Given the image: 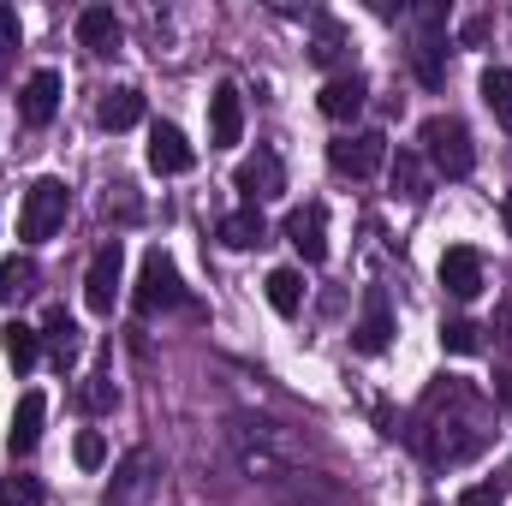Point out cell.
<instances>
[{
	"label": "cell",
	"mask_w": 512,
	"mask_h": 506,
	"mask_svg": "<svg viewBox=\"0 0 512 506\" xmlns=\"http://www.w3.org/2000/svg\"><path fill=\"white\" fill-rule=\"evenodd\" d=\"M149 167H155V173H191V167H197V149L185 143L179 126L161 120V126L149 131Z\"/></svg>",
	"instance_id": "14"
},
{
	"label": "cell",
	"mask_w": 512,
	"mask_h": 506,
	"mask_svg": "<svg viewBox=\"0 0 512 506\" xmlns=\"http://www.w3.org/2000/svg\"><path fill=\"white\" fill-rule=\"evenodd\" d=\"M346 60V24L316 18V42H310V66H340Z\"/></svg>",
	"instance_id": "25"
},
{
	"label": "cell",
	"mask_w": 512,
	"mask_h": 506,
	"mask_svg": "<svg viewBox=\"0 0 512 506\" xmlns=\"http://www.w3.org/2000/svg\"><path fill=\"white\" fill-rule=\"evenodd\" d=\"M495 399H501V411L512 417V370H501V376H495Z\"/></svg>",
	"instance_id": "35"
},
{
	"label": "cell",
	"mask_w": 512,
	"mask_h": 506,
	"mask_svg": "<svg viewBox=\"0 0 512 506\" xmlns=\"http://www.w3.org/2000/svg\"><path fill=\"white\" fill-rule=\"evenodd\" d=\"M42 346H48V352H54V364L66 370V364L84 352V328H78L66 310H48V322H42Z\"/></svg>",
	"instance_id": "19"
},
{
	"label": "cell",
	"mask_w": 512,
	"mask_h": 506,
	"mask_svg": "<svg viewBox=\"0 0 512 506\" xmlns=\"http://www.w3.org/2000/svg\"><path fill=\"white\" fill-rule=\"evenodd\" d=\"M352 346H358L364 358H376V352L393 346V304H387L382 286L364 292V316H358V328H352Z\"/></svg>",
	"instance_id": "8"
},
{
	"label": "cell",
	"mask_w": 512,
	"mask_h": 506,
	"mask_svg": "<svg viewBox=\"0 0 512 506\" xmlns=\"http://www.w3.org/2000/svg\"><path fill=\"white\" fill-rule=\"evenodd\" d=\"M262 286H268V304H274L280 316H298V310H304V274H298V268H274Z\"/></svg>",
	"instance_id": "23"
},
{
	"label": "cell",
	"mask_w": 512,
	"mask_h": 506,
	"mask_svg": "<svg viewBox=\"0 0 512 506\" xmlns=\"http://www.w3.org/2000/svg\"><path fill=\"white\" fill-rule=\"evenodd\" d=\"M501 221H507V233H512V191L501 197Z\"/></svg>",
	"instance_id": "37"
},
{
	"label": "cell",
	"mask_w": 512,
	"mask_h": 506,
	"mask_svg": "<svg viewBox=\"0 0 512 506\" xmlns=\"http://www.w3.org/2000/svg\"><path fill=\"white\" fill-rule=\"evenodd\" d=\"M120 274H126V251H120V239H108L102 251L90 256V274H84V304H90L96 316H114V304H120Z\"/></svg>",
	"instance_id": "6"
},
{
	"label": "cell",
	"mask_w": 512,
	"mask_h": 506,
	"mask_svg": "<svg viewBox=\"0 0 512 506\" xmlns=\"http://www.w3.org/2000/svg\"><path fill=\"white\" fill-rule=\"evenodd\" d=\"M441 346L459 352V358H471V352L483 346V328H477V322H447V328H441Z\"/></svg>",
	"instance_id": "30"
},
{
	"label": "cell",
	"mask_w": 512,
	"mask_h": 506,
	"mask_svg": "<svg viewBox=\"0 0 512 506\" xmlns=\"http://www.w3.org/2000/svg\"><path fill=\"white\" fill-rule=\"evenodd\" d=\"M227 441H233V453H239V465H245V477L251 483H280L286 471H292V459H286V441H280V429L274 423H251V417H239L233 429H227Z\"/></svg>",
	"instance_id": "3"
},
{
	"label": "cell",
	"mask_w": 512,
	"mask_h": 506,
	"mask_svg": "<svg viewBox=\"0 0 512 506\" xmlns=\"http://www.w3.org/2000/svg\"><path fill=\"white\" fill-rule=\"evenodd\" d=\"M483 102H489V114L512 131V72L507 66H489V72H483Z\"/></svg>",
	"instance_id": "27"
},
{
	"label": "cell",
	"mask_w": 512,
	"mask_h": 506,
	"mask_svg": "<svg viewBox=\"0 0 512 506\" xmlns=\"http://www.w3.org/2000/svg\"><path fill=\"white\" fill-rule=\"evenodd\" d=\"M66 209H72V191H66V179H36L30 191H24V209H18V239H54L60 233V221H66Z\"/></svg>",
	"instance_id": "4"
},
{
	"label": "cell",
	"mask_w": 512,
	"mask_h": 506,
	"mask_svg": "<svg viewBox=\"0 0 512 506\" xmlns=\"http://www.w3.org/2000/svg\"><path fill=\"white\" fill-rule=\"evenodd\" d=\"M382 161H387V137L382 131H352V137L328 143V167L346 173V179H370Z\"/></svg>",
	"instance_id": "7"
},
{
	"label": "cell",
	"mask_w": 512,
	"mask_h": 506,
	"mask_svg": "<svg viewBox=\"0 0 512 506\" xmlns=\"http://www.w3.org/2000/svg\"><path fill=\"white\" fill-rule=\"evenodd\" d=\"M72 459H78L84 471H102V465H108V441H102L96 429H84V435H78V447H72Z\"/></svg>",
	"instance_id": "31"
},
{
	"label": "cell",
	"mask_w": 512,
	"mask_h": 506,
	"mask_svg": "<svg viewBox=\"0 0 512 506\" xmlns=\"http://www.w3.org/2000/svg\"><path fill=\"white\" fill-rule=\"evenodd\" d=\"M501 340H507V352H512V304H507V316H501Z\"/></svg>",
	"instance_id": "36"
},
{
	"label": "cell",
	"mask_w": 512,
	"mask_h": 506,
	"mask_svg": "<svg viewBox=\"0 0 512 506\" xmlns=\"http://www.w3.org/2000/svg\"><path fill=\"white\" fill-rule=\"evenodd\" d=\"M239 137H245V96H239V84H215V96H209V143L233 149Z\"/></svg>",
	"instance_id": "12"
},
{
	"label": "cell",
	"mask_w": 512,
	"mask_h": 506,
	"mask_svg": "<svg viewBox=\"0 0 512 506\" xmlns=\"http://www.w3.org/2000/svg\"><path fill=\"white\" fill-rule=\"evenodd\" d=\"M42 501H48L42 477H0V506H42Z\"/></svg>",
	"instance_id": "28"
},
{
	"label": "cell",
	"mask_w": 512,
	"mask_h": 506,
	"mask_svg": "<svg viewBox=\"0 0 512 506\" xmlns=\"http://www.w3.org/2000/svg\"><path fill=\"white\" fill-rule=\"evenodd\" d=\"M120 18H114V6H84L78 12V42L90 48V54H114L120 48Z\"/></svg>",
	"instance_id": "18"
},
{
	"label": "cell",
	"mask_w": 512,
	"mask_h": 506,
	"mask_svg": "<svg viewBox=\"0 0 512 506\" xmlns=\"http://www.w3.org/2000/svg\"><path fill=\"white\" fill-rule=\"evenodd\" d=\"M411 441L429 465H465L489 447V399L471 381H435L411 417Z\"/></svg>",
	"instance_id": "1"
},
{
	"label": "cell",
	"mask_w": 512,
	"mask_h": 506,
	"mask_svg": "<svg viewBox=\"0 0 512 506\" xmlns=\"http://www.w3.org/2000/svg\"><path fill=\"white\" fill-rule=\"evenodd\" d=\"M42 417H48V399H42V393H24L18 411H12V429H6V453H12V459L36 453V441H42Z\"/></svg>",
	"instance_id": "16"
},
{
	"label": "cell",
	"mask_w": 512,
	"mask_h": 506,
	"mask_svg": "<svg viewBox=\"0 0 512 506\" xmlns=\"http://www.w3.org/2000/svg\"><path fill=\"white\" fill-rule=\"evenodd\" d=\"M36 292V256H6L0 262V310Z\"/></svg>",
	"instance_id": "22"
},
{
	"label": "cell",
	"mask_w": 512,
	"mask_h": 506,
	"mask_svg": "<svg viewBox=\"0 0 512 506\" xmlns=\"http://www.w3.org/2000/svg\"><path fill=\"white\" fill-rule=\"evenodd\" d=\"M364 102H370V84H364V78L352 72V78H328V84H322V102H316V108H322V114H328L334 126H346V120H358V114H364Z\"/></svg>",
	"instance_id": "15"
},
{
	"label": "cell",
	"mask_w": 512,
	"mask_h": 506,
	"mask_svg": "<svg viewBox=\"0 0 512 506\" xmlns=\"http://www.w3.org/2000/svg\"><path fill=\"white\" fill-rule=\"evenodd\" d=\"M459 506H507V501H501V489H495V483H477V489H465V495H459Z\"/></svg>",
	"instance_id": "33"
},
{
	"label": "cell",
	"mask_w": 512,
	"mask_h": 506,
	"mask_svg": "<svg viewBox=\"0 0 512 506\" xmlns=\"http://www.w3.org/2000/svg\"><path fill=\"white\" fill-rule=\"evenodd\" d=\"M96 120L108 131H131L143 120V96H137V90H108V96L96 102Z\"/></svg>",
	"instance_id": "21"
},
{
	"label": "cell",
	"mask_w": 512,
	"mask_h": 506,
	"mask_svg": "<svg viewBox=\"0 0 512 506\" xmlns=\"http://www.w3.org/2000/svg\"><path fill=\"white\" fill-rule=\"evenodd\" d=\"M233 185L251 197V209H256V203H268V197H280V191H286V167H280V155H274V149H256L251 161L233 173Z\"/></svg>",
	"instance_id": "13"
},
{
	"label": "cell",
	"mask_w": 512,
	"mask_h": 506,
	"mask_svg": "<svg viewBox=\"0 0 512 506\" xmlns=\"http://www.w3.org/2000/svg\"><path fill=\"white\" fill-rule=\"evenodd\" d=\"M60 72L54 66H42V72H30L24 78V90H18V114H24V126H48L54 114H60Z\"/></svg>",
	"instance_id": "11"
},
{
	"label": "cell",
	"mask_w": 512,
	"mask_h": 506,
	"mask_svg": "<svg viewBox=\"0 0 512 506\" xmlns=\"http://www.w3.org/2000/svg\"><path fill=\"white\" fill-rule=\"evenodd\" d=\"M459 42H465V48H477V42H489V12H471V18L459 24Z\"/></svg>",
	"instance_id": "32"
},
{
	"label": "cell",
	"mask_w": 512,
	"mask_h": 506,
	"mask_svg": "<svg viewBox=\"0 0 512 506\" xmlns=\"http://www.w3.org/2000/svg\"><path fill=\"white\" fill-rule=\"evenodd\" d=\"M286 245L304 256V262H322L328 256V209L322 203H304L286 215Z\"/></svg>",
	"instance_id": "9"
},
{
	"label": "cell",
	"mask_w": 512,
	"mask_h": 506,
	"mask_svg": "<svg viewBox=\"0 0 512 506\" xmlns=\"http://www.w3.org/2000/svg\"><path fill=\"white\" fill-rule=\"evenodd\" d=\"M417 143H423V161H429L441 179H471L477 143H471V131H465L459 114H429L423 131H417Z\"/></svg>",
	"instance_id": "2"
},
{
	"label": "cell",
	"mask_w": 512,
	"mask_h": 506,
	"mask_svg": "<svg viewBox=\"0 0 512 506\" xmlns=\"http://www.w3.org/2000/svg\"><path fill=\"white\" fill-rule=\"evenodd\" d=\"M173 304H185L179 268H173L167 251H149L143 256V274H137V292H131V310H137V316H161V310H173Z\"/></svg>",
	"instance_id": "5"
},
{
	"label": "cell",
	"mask_w": 512,
	"mask_h": 506,
	"mask_svg": "<svg viewBox=\"0 0 512 506\" xmlns=\"http://www.w3.org/2000/svg\"><path fill=\"white\" fill-rule=\"evenodd\" d=\"M18 36H24V30H18V12H12V6H0V54H6V48H18Z\"/></svg>",
	"instance_id": "34"
},
{
	"label": "cell",
	"mask_w": 512,
	"mask_h": 506,
	"mask_svg": "<svg viewBox=\"0 0 512 506\" xmlns=\"http://www.w3.org/2000/svg\"><path fill=\"white\" fill-rule=\"evenodd\" d=\"M36 358H42V334L24 328V322H12V328H6V364L24 376V370H36Z\"/></svg>",
	"instance_id": "26"
},
{
	"label": "cell",
	"mask_w": 512,
	"mask_h": 506,
	"mask_svg": "<svg viewBox=\"0 0 512 506\" xmlns=\"http://www.w3.org/2000/svg\"><path fill=\"white\" fill-rule=\"evenodd\" d=\"M155 453L149 447H137V453H126V465H120V477H114V506H137L149 501V489H155Z\"/></svg>",
	"instance_id": "17"
},
{
	"label": "cell",
	"mask_w": 512,
	"mask_h": 506,
	"mask_svg": "<svg viewBox=\"0 0 512 506\" xmlns=\"http://www.w3.org/2000/svg\"><path fill=\"white\" fill-rule=\"evenodd\" d=\"M393 191H405L411 203H423V197H429V167H423V155H417V149H399V161H393Z\"/></svg>",
	"instance_id": "24"
},
{
	"label": "cell",
	"mask_w": 512,
	"mask_h": 506,
	"mask_svg": "<svg viewBox=\"0 0 512 506\" xmlns=\"http://www.w3.org/2000/svg\"><path fill=\"white\" fill-rule=\"evenodd\" d=\"M441 292L447 298H459V304H471L477 292H483V256L471 251V245H453V251L441 256Z\"/></svg>",
	"instance_id": "10"
},
{
	"label": "cell",
	"mask_w": 512,
	"mask_h": 506,
	"mask_svg": "<svg viewBox=\"0 0 512 506\" xmlns=\"http://www.w3.org/2000/svg\"><path fill=\"white\" fill-rule=\"evenodd\" d=\"M114 399H120V393H114V376H108V370L84 376V387H78V405H84V411H114Z\"/></svg>",
	"instance_id": "29"
},
{
	"label": "cell",
	"mask_w": 512,
	"mask_h": 506,
	"mask_svg": "<svg viewBox=\"0 0 512 506\" xmlns=\"http://www.w3.org/2000/svg\"><path fill=\"white\" fill-rule=\"evenodd\" d=\"M268 239V221H262V209H233L227 221H221V245L227 251H251Z\"/></svg>",
	"instance_id": "20"
}]
</instances>
